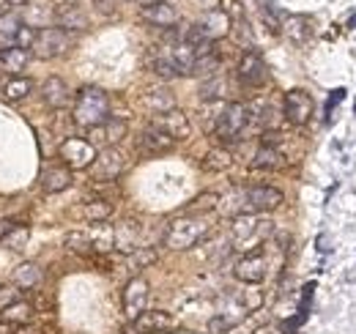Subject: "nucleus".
I'll use <instances>...</instances> for the list:
<instances>
[{"label":"nucleus","instance_id":"obj_1","mask_svg":"<svg viewBox=\"0 0 356 334\" xmlns=\"http://www.w3.org/2000/svg\"><path fill=\"white\" fill-rule=\"evenodd\" d=\"M110 118V99L102 88L96 85H86L77 90L74 96V110H72V124L80 129H96L99 124H104Z\"/></svg>","mask_w":356,"mask_h":334},{"label":"nucleus","instance_id":"obj_2","mask_svg":"<svg viewBox=\"0 0 356 334\" xmlns=\"http://www.w3.org/2000/svg\"><path fill=\"white\" fill-rule=\"evenodd\" d=\"M230 206H227V214L238 216V214H268V211L280 209L282 206V192L277 186H247V189H238L233 192L230 198Z\"/></svg>","mask_w":356,"mask_h":334},{"label":"nucleus","instance_id":"obj_3","mask_svg":"<svg viewBox=\"0 0 356 334\" xmlns=\"http://www.w3.org/2000/svg\"><path fill=\"white\" fill-rule=\"evenodd\" d=\"M271 236H274V222L261 219L258 214H238V216H233L230 241H233L236 250L241 252L258 250V247L266 244Z\"/></svg>","mask_w":356,"mask_h":334},{"label":"nucleus","instance_id":"obj_4","mask_svg":"<svg viewBox=\"0 0 356 334\" xmlns=\"http://www.w3.org/2000/svg\"><path fill=\"white\" fill-rule=\"evenodd\" d=\"M209 230H211V225L206 216H189V214L176 216L165 230V247L176 252L192 250L209 236Z\"/></svg>","mask_w":356,"mask_h":334},{"label":"nucleus","instance_id":"obj_5","mask_svg":"<svg viewBox=\"0 0 356 334\" xmlns=\"http://www.w3.org/2000/svg\"><path fill=\"white\" fill-rule=\"evenodd\" d=\"M247 126H252V113H250V104L244 102H227L220 116V124L214 129V137L225 145H233L241 140V134L247 132Z\"/></svg>","mask_w":356,"mask_h":334},{"label":"nucleus","instance_id":"obj_6","mask_svg":"<svg viewBox=\"0 0 356 334\" xmlns=\"http://www.w3.org/2000/svg\"><path fill=\"white\" fill-rule=\"evenodd\" d=\"M72 44H74V39H72L69 31H63L60 25L58 28L55 25H47V28L36 31V42L31 47V55H36L42 61H52V58L66 55L72 49Z\"/></svg>","mask_w":356,"mask_h":334},{"label":"nucleus","instance_id":"obj_7","mask_svg":"<svg viewBox=\"0 0 356 334\" xmlns=\"http://www.w3.org/2000/svg\"><path fill=\"white\" fill-rule=\"evenodd\" d=\"M268 269H271V260H268V244H264V250H252L244 252L233 269L236 280L244 283V285H261L268 277Z\"/></svg>","mask_w":356,"mask_h":334},{"label":"nucleus","instance_id":"obj_8","mask_svg":"<svg viewBox=\"0 0 356 334\" xmlns=\"http://www.w3.org/2000/svg\"><path fill=\"white\" fill-rule=\"evenodd\" d=\"M127 165H129V162H127L124 151H118V148H102V151L96 154L93 165L88 167L90 181H93V184H113V181H118V178L124 175Z\"/></svg>","mask_w":356,"mask_h":334},{"label":"nucleus","instance_id":"obj_9","mask_svg":"<svg viewBox=\"0 0 356 334\" xmlns=\"http://www.w3.org/2000/svg\"><path fill=\"white\" fill-rule=\"evenodd\" d=\"M236 80H238L241 88H250V90L266 85L268 69H266V63H264V58H261L255 49H247V52L241 55L238 69H236Z\"/></svg>","mask_w":356,"mask_h":334},{"label":"nucleus","instance_id":"obj_10","mask_svg":"<svg viewBox=\"0 0 356 334\" xmlns=\"http://www.w3.org/2000/svg\"><path fill=\"white\" fill-rule=\"evenodd\" d=\"M312 113H315V102H312V96L307 90L293 88V90L285 93V99H282V116L288 118V124L305 126L312 118Z\"/></svg>","mask_w":356,"mask_h":334},{"label":"nucleus","instance_id":"obj_11","mask_svg":"<svg viewBox=\"0 0 356 334\" xmlns=\"http://www.w3.org/2000/svg\"><path fill=\"white\" fill-rule=\"evenodd\" d=\"M96 154L99 151L83 137H66L60 143V159L69 170H88L93 165V159H96Z\"/></svg>","mask_w":356,"mask_h":334},{"label":"nucleus","instance_id":"obj_12","mask_svg":"<svg viewBox=\"0 0 356 334\" xmlns=\"http://www.w3.org/2000/svg\"><path fill=\"white\" fill-rule=\"evenodd\" d=\"M176 318L165 310H145L129 324V332L132 334H165L170 329H176Z\"/></svg>","mask_w":356,"mask_h":334},{"label":"nucleus","instance_id":"obj_13","mask_svg":"<svg viewBox=\"0 0 356 334\" xmlns=\"http://www.w3.org/2000/svg\"><path fill=\"white\" fill-rule=\"evenodd\" d=\"M127 132H129V124L124 121V118H115V116H110L104 124H99L96 129H90V145L96 148V145H102V148H115L124 137H127Z\"/></svg>","mask_w":356,"mask_h":334},{"label":"nucleus","instance_id":"obj_14","mask_svg":"<svg viewBox=\"0 0 356 334\" xmlns=\"http://www.w3.org/2000/svg\"><path fill=\"white\" fill-rule=\"evenodd\" d=\"M151 126H156L159 132H165L170 140H186L189 134H192V124H189V118L181 113V110H168V113H159V116H154L151 118Z\"/></svg>","mask_w":356,"mask_h":334},{"label":"nucleus","instance_id":"obj_15","mask_svg":"<svg viewBox=\"0 0 356 334\" xmlns=\"http://www.w3.org/2000/svg\"><path fill=\"white\" fill-rule=\"evenodd\" d=\"M148 296H151V288H148V283L143 277H132L124 285V312H127L129 321H134L140 312H145Z\"/></svg>","mask_w":356,"mask_h":334},{"label":"nucleus","instance_id":"obj_16","mask_svg":"<svg viewBox=\"0 0 356 334\" xmlns=\"http://www.w3.org/2000/svg\"><path fill=\"white\" fill-rule=\"evenodd\" d=\"M200 31H203V36L209 39V42H220L225 39L227 33H230V28H233V19H230V14L225 11V8H211V11H203V17H200Z\"/></svg>","mask_w":356,"mask_h":334},{"label":"nucleus","instance_id":"obj_17","mask_svg":"<svg viewBox=\"0 0 356 334\" xmlns=\"http://www.w3.org/2000/svg\"><path fill=\"white\" fill-rule=\"evenodd\" d=\"M173 145H176V140H170L165 132H159L156 126H151V124L143 129V134H140V140H137V148H140L143 154H148V157L168 154V151H173Z\"/></svg>","mask_w":356,"mask_h":334},{"label":"nucleus","instance_id":"obj_18","mask_svg":"<svg viewBox=\"0 0 356 334\" xmlns=\"http://www.w3.org/2000/svg\"><path fill=\"white\" fill-rule=\"evenodd\" d=\"M140 17H143L148 25H156V28H176L178 25V8L173 3H168V0L140 8Z\"/></svg>","mask_w":356,"mask_h":334},{"label":"nucleus","instance_id":"obj_19","mask_svg":"<svg viewBox=\"0 0 356 334\" xmlns=\"http://www.w3.org/2000/svg\"><path fill=\"white\" fill-rule=\"evenodd\" d=\"M42 99L49 110H63L72 104V90L60 77H47L42 85Z\"/></svg>","mask_w":356,"mask_h":334},{"label":"nucleus","instance_id":"obj_20","mask_svg":"<svg viewBox=\"0 0 356 334\" xmlns=\"http://www.w3.org/2000/svg\"><path fill=\"white\" fill-rule=\"evenodd\" d=\"M31 63V52L22 47H3L0 49V72H6L8 77H22V72Z\"/></svg>","mask_w":356,"mask_h":334},{"label":"nucleus","instance_id":"obj_21","mask_svg":"<svg viewBox=\"0 0 356 334\" xmlns=\"http://www.w3.org/2000/svg\"><path fill=\"white\" fill-rule=\"evenodd\" d=\"M39 181H42V189L44 192L58 195V192H63V189L72 186V170L66 165H47L42 170V175H39Z\"/></svg>","mask_w":356,"mask_h":334},{"label":"nucleus","instance_id":"obj_22","mask_svg":"<svg viewBox=\"0 0 356 334\" xmlns=\"http://www.w3.org/2000/svg\"><path fill=\"white\" fill-rule=\"evenodd\" d=\"M143 104H145L154 116H159V113L176 110V96H173L168 88H148V90L143 93Z\"/></svg>","mask_w":356,"mask_h":334},{"label":"nucleus","instance_id":"obj_23","mask_svg":"<svg viewBox=\"0 0 356 334\" xmlns=\"http://www.w3.org/2000/svg\"><path fill=\"white\" fill-rule=\"evenodd\" d=\"M113 236H115V250L134 252L137 250V241H140V225L132 222V219H127V222L113 228Z\"/></svg>","mask_w":356,"mask_h":334},{"label":"nucleus","instance_id":"obj_24","mask_svg":"<svg viewBox=\"0 0 356 334\" xmlns=\"http://www.w3.org/2000/svg\"><path fill=\"white\" fill-rule=\"evenodd\" d=\"M252 167L255 170H280L285 167V154L280 151V145H258L255 157H252Z\"/></svg>","mask_w":356,"mask_h":334},{"label":"nucleus","instance_id":"obj_25","mask_svg":"<svg viewBox=\"0 0 356 334\" xmlns=\"http://www.w3.org/2000/svg\"><path fill=\"white\" fill-rule=\"evenodd\" d=\"M280 31L291 39V42L302 44L310 39V19L307 17H299V14H288L285 19H282V25H280Z\"/></svg>","mask_w":356,"mask_h":334},{"label":"nucleus","instance_id":"obj_26","mask_svg":"<svg viewBox=\"0 0 356 334\" xmlns=\"http://www.w3.org/2000/svg\"><path fill=\"white\" fill-rule=\"evenodd\" d=\"M31 318H33V307L28 301H14L0 310V324H8V326H25L31 324Z\"/></svg>","mask_w":356,"mask_h":334},{"label":"nucleus","instance_id":"obj_27","mask_svg":"<svg viewBox=\"0 0 356 334\" xmlns=\"http://www.w3.org/2000/svg\"><path fill=\"white\" fill-rule=\"evenodd\" d=\"M58 22H60V28L63 31H88V14L74 3V6H69V8H63V11H58Z\"/></svg>","mask_w":356,"mask_h":334},{"label":"nucleus","instance_id":"obj_28","mask_svg":"<svg viewBox=\"0 0 356 334\" xmlns=\"http://www.w3.org/2000/svg\"><path fill=\"white\" fill-rule=\"evenodd\" d=\"M0 93H3L6 102H22L25 96L33 93V80H28V77H8L6 85L0 88Z\"/></svg>","mask_w":356,"mask_h":334},{"label":"nucleus","instance_id":"obj_29","mask_svg":"<svg viewBox=\"0 0 356 334\" xmlns=\"http://www.w3.org/2000/svg\"><path fill=\"white\" fill-rule=\"evenodd\" d=\"M42 269L36 266V263H19L17 269H14V285L17 288H25V291H31V288H36L39 283H42Z\"/></svg>","mask_w":356,"mask_h":334},{"label":"nucleus","instance_id":"obj_30","mask_svg":"<svg viewBox=\"0 0 356 334\" xmlns=\"http://www.w3.org/2000/svg\"><path fill=\"white\" fill-rule=\"evenodd\" d=\"M63 244H66V250L74 252V255H96V244H93L88 230H72V233H66Z\"/></svg>","mask_w":356,"mask_h":334},{"label":"nucleus","instance_id":"obj_31","mask_svg":"<svg viewBox=\"0 0 356 334\" xmlns=\"http://www.w3.org/2000/svg\"><path fill=\"white\" fill-rule=\"evenodd\" d=\"M80 214H83L86 222L99 225V222H107L113 216V203H107V200H88V203H83Z\"/></svg>","mask_w":356,"mask_h":334},{"label":"nucleus","instance_id":"obj_32","mask_svg":"<svg viewBox=\"0 0 356 334\" xmlns=\"http://www.w3.org/2000/svg\"><path fill=\"white\" fill-rule=\"evenodd\" d=\"M225 93H227V80L222 74H214V77H206L200 83V99L203 102H222Z\"/></svg>","mask_w":356,"mask_h":334},{"label":"nucleus","instance_id":"obj_33","mask_svg":"<svg viewBox=\"0 0 356 334\" xmlns=\"http://www.w3.org/2000/svg\"><path fill=\"white\" fill-rule=\"evenodd\" d=\"M220 66H222V58H220V52L214 49V52H209V55H203V58L195 61L192 74H195V77H214V74H220Z\"/></svg>","mask_w":356,"mask_h":334},{"label":"nucleus","instance_id":"obj_34","mask_svg":"<svg viewBox=\"0 0 356 334\" xmlns=\"http://www.w3.org/2000/svg\"><path fill=\"white\" fill-rule=\"evenodd\" d=\"M233 165V154L227 151V148H211L209 154H206V159H203V170H209V173H222L227 167Z\"/></svg>","mask_w":356,"mask_h":334},{"label":"nucleus","instance_id":"obj_35","mask_svg":"<svg viewBox=\"0 0 356 334\" xmlns=\"http://www.w3.org/2000/svg\"><path fill=\"white\" fill-rule=\"evenodd\" d=\"M151 69H154V74L162 77V80H176V77H181L178 69L170 63V58L162 52V47L154 49V55H151Z\"/></svg>","mask_w":356,"mask_h":334},{"label":"nucleus","instance_id":"obj_36","mask_svg":"<svg viewBox=\"0 0 356 334\" xmlns=\"http://www.w3.org/2000/svg\"><path fill=\"white\" fill-rule=\"evenodd\" d=\"M217 206H220V195L203 192V195H197V198L186 206V214H189V216H206V214H211Z\"/></svg>","mask_w":356,"mask_h":334},{"label":"nucleus","instance_id":"obj_37","mask_svg":"<svg viewBox=\"0 0 356 334\" xmlns=\"http://www.w3.org/2000/svg\"><path fill=\"white\" fill-rule=\"evenodd\" d=\"M22 22L11 14H0V47H17V33Z\"/></svg>","mask_w":356,"mask_h":334},{"label":"nucleus","instance_id":"obj_38","mask_svg":"<svg viewBox=\"0 0 356 334\" xmlns=\"http://www.w3.org/2000/svg\"><path fill=\"white\" fill-rule=\"evenodd\" d=\"M159 260V252L154 247H137L134 252H129V266L132 269H145V266H154Z\"/></svg>","mask_w":356,"mask_h":334},{"label":"nucleus","instance_id":"obj_39","mask_svg":"<svg viewBox=\"0 0 356 334\" xmlns=\"http://www.w3.org/2000/svg\"><path fill=\"white\" fill-rule=\"evenodd\" d=\"M28 239H31V228H28V225H19V222H17V228H14V230H11V233H8L6 239H3V244H6V247H11V250L19 252V250H25Z\"/></svg>","mask_w":356,"mask_h":334},{"label":"nucleus","instance_id":"obj_40","mask_svg":"<svg viewBox=\"0 0 356 334\" xmlns=\"http://www.w3.org/2000/svg\"><path fill=\"white\" fill-rule=\"evenodd\" d=\"M33 42H36V28L22 25V28H19V33H17V47H22V49H28V52H31Z\"/></svg>","mask_w":356,"mask_h":334},{"label":"nucleus","instance_id":"obj_41","mask_svg":"<svg viewBox=\"0 0 356 334\" xmlns=\"http://www.w3.org/2000/svg\"><path fill=\"white\" fill-rule=\"evenodd\" d=\"M340 99H346V90H343V88L332 90V96H329V102H326V116H332V110L337 107V102H340Z\"/></svg>","mask_w":356,"mask_h":334},{"label":"nucleus","instance_id":"obj_42","mask_svg":"<svg viewBox=\"0 0 356 334\" xmlns=\"http://www.w3.org/2000/svg\"><path fill=\"white\" fill-rule=\"evenodd\" d=\"M14 228H17V222H14V219H0V241H3Z\"/></svg>","mask_w":356,"mask_h":334},{"label":"nucleus","instance_id":"obj_43","mask_svg":"<svg viewBox=\"0 0 356 334\" xmlns=\"http://www.w3.org/2000/svg\"><path fill=\"white\" fill-rule=\"evenodd\" d=\"M93 6L99 11H104V14H113L115 11V0H93Z\"/></svg>","mask_w":356,"mask_h":334},{"label":"nucleus","instance_id":"obj_44","mask_svg":"<svg viewBox=\"0 0 356 334\" xmlns=\"http://www.w3.org/2000/svg\"><path fill=\"white\" fill-rule=\"evenodd\" d=\"M197 8H203V11H211V8H220V0H192Z\"/></svg>","mask_w":356,"mask_h":334},{"label":"nucleus","instance_id":"obj_45","mask_svg":"<svg viewBox=\"0 0 356 334\" xmlns=\"http://www.w3.org/2000/svg\"><path fill=\"white\" fill-rule=\"evenodd\" d=\"M77 0H52V6L58 8V11H63V8H69V6H74Z\"/></svg>","mask_w":356,"mask_h":334},{"label":"nucleus","instance_id":"obj_46","mask_svg":"<svg viewBox=\"0 0 356 334\" xmlns=\"http://www.w3.org/2000/svg\"><path fill=\"white\" fill-rule=\"evenodd\" d=\"M140 3V8H145V6H154V3H165V0H137Z\"/></svg>","mask_w":356,"mask_h":334},{"label":"nucleus","instance_id":"obj_47","mask_svg":"<svg viewBox=\"0 0 356 334\" xmlns=\"http://www.w3.org/2000/svg\"><path fill=\"white\" fill-rule=\"evenodd\" d=\"M6 6H28V0H6Z\"/></svg>","mask_w":356,"mask_h":334},{"label":"nucleus","instance_id":"obj_48","mask_svg":"<svg viewBox=\"0 0 356 334\" xmlns=\"http://www.w3.org/2000/svg\"><path fill=\"white\" fill-rule=\"evenodd\" d=\"M348 28H356V14H351V19H348Z\"/></svg>","mask_w":356,"mask_h":334},{"label":"nucleus","instance_id":"obj_49","mask_svg":"<svg viewBox=\"0 0 356 334\" xmlns=\"http://www.w3.org/2000/svg\"><path fill=\"white\" fill-rule=\"evenodd\" d=\"M3 8H6V6H3V3H0V14H3Z\"/></svg>","mask_w":356,"mask_h":334}]
</instances>
